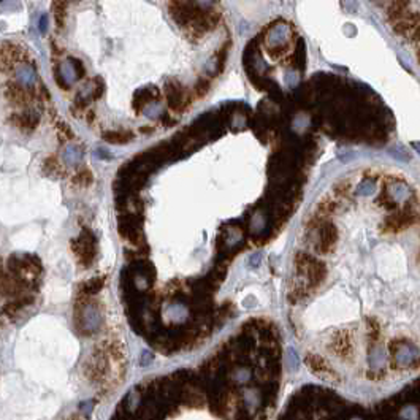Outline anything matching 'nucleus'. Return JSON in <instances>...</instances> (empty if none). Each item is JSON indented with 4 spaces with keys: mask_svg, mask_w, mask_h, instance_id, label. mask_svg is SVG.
<instances>
[{
    "mask_svg": "<svg viewBox=\"0 0 420 420\" xmlns=\"http://www.w3.org/2000/svg\"><path fill=\"white\" fill-rule=\"evenodd\" d=\"M100 322H102L100 311L92 303L84 304L81 308V311H78L77 314V328L83 331L84 335H91V333L97 331L98 327H100Z\"/></svg>",
    "mask_w": 420,
    "mask_h": 420,
    "instance_id": "obj_4",
    "label": "nucleus"
},
{
    "mask_svg": "<svg viewBox=\"0 0 420 420\" xmlns=\"http://www.w3.org/2000/svg\"><path fill=\"white\" fill-rule=\"evenodd\" d=\"M92 173H91V170H88V168H81L77 175H75V178H73V182L77 184V186H81V187H86V186H89V184L92 182Z\"/></svg>",
    "mask_w": 420,
    "mask_h": 420,
    "instance_id": "obj_15",
    "label": "nucleus"
},
{
    "mask_svg": "<svg viewBox=\"0 0 420 420\" xmlns=\"http://www.w3.org/2000/svg\"><path fill=\"white\" fill-rule=\"evenodd\" d=\"M295 266L296 273L301 276L306 282V287L319 286L327 278V268L324 262H320L317 257H313L306 252H296L295 254Z\"/></svg>",
    "mask_w": 420,
    "mask_h": 420,
    "instance_id": "obj_1",
    "label": "nucleus"
},
{
    "mask_svg": "<svg viewBox=\"0 0 420 420\" xmlns=\"http://www.w3.org/2000/svg\"><path fill=\"white\" fill-rule=\"evenodd\" d=\"M411 11V4L409 0H392V4L387 8V19L390 24H395L404 18Z\"/></svg>",
    "mask_w": 420,
    "mask_h": 420,
    "instance_id": "obj_10",
    "label": "nucleus"
},
{
    "mask_svg": "<svg viewBox=\"0 0 420 420\" xmlns=\"http://www.w3.org/2000/svg\"><path fill=\"white\" fill-rule=\"evenodd\" d=\"M46 24H48V16H46V15H43V16H42V19H40V26H39L42 33H46Z\"/></svg>",
    "mask_w": 420,
    "mask_h": 420,
    "instance_id": "obj_22",
    "label": "nucleus"
},
{
    "mask_svg": "<svg viewBox=\"0 0 420 420\" xmlns=\"http://www.w3.org/2000/svg\"><path fill=\"white\" fill-rule=\"evenodd\" d=\"M417 60H418V62H420V49H418V51H417Z\"/></svg>",
    "mask_w": 420,
    "mask_h": 420,
    "instance_id": "obj_23",
    "label": "nucleus"
},
{
    "mask_svg": "<svg viewBox=\"0 0 420 420\" xmlns=\"http://www.w3.org/2000/svg\"><path fill=\"white\" fill-rule=\"evenodd\" d=\"M156 98H159V91L151 86V88H144V89H140L135 92V102H133V106L135 109H141L144 105L147 103H152Z\"/></svg>",
    "mask_w": 420,
    "mask_h": 420,
    "instance_id": "obj_11",
    "label": "nucleus"
},
{
    "mask_svg": "<svg viewBox=\"0 0 420 420\" xmlns=\"http://www.w3.org/2000/svg\"><path fill=\"white\" fill-rule=\"evenodd\" d=\"M409 39H411L412 42H420V24L414 29V32L409 35Z\"/></svg>",
    "mask_w": 420,
    "mask_h": 420,
    "instance_id": "obj_21",
    "label": "nucleus"
},
{
    "mask_svg": "<svg viewBox=\"0 0 420 420\" xmlns=\"http://www.w3.org/2000/svg\"><path fill=\"white\" fill-rule=\"evenodd\" d=\"M103 140L113 144H124L133 140V133L129 130H114V132H105Z\"/></svg>",
    "mask_w": 420,
    "mask_h": 420,
    "instance_id": "obj_12",
    "label": "nucleus"
},
{
    "mask_svg": "<svg viewBox=\"0 0 420 420\" xmlns=\"http://www.w3.org/2000/svg\"><path fill=\"white\" fill-rule=\"evenodd\" d=\"M71 251L75 252L78 263L89 266L97 255V240L89 230H83L78 237L71 241Z\"/></svg>",
    "mask_w": 420,
    "mask_h": 420,
    "instance_id": "obj_3",
    "label": "nucleus"
},
{
    "mask_svg": "<svg viewBox=\"0 0 420 420\" xmlns=\"http://www.w3.org/2000/svg\"><path fill=\"white\" fill-rule=\"evenodd\" d=\"M418 24H420V15L417 13V11H409V13H407L404 18H401L400 21L392 24V27L398 35L409 36Z\"/></svg>",
    "mask_w": 420,
    "mask_h": 420,
    "instance_id": "obj_9",
    "label": "nucleus"
},
{
    "mask_svg": "<svg viewBox=\"0 0 420 420\" xmlns=\"http://www.w3.org/2000/svg\"><path fill=\"white\" fill-rule=\"evenodd\" d=\"M306 363L310 365V368L313 369L314 373H317V374L327 376V374L331 373L324 358H320V357H317V355H310V357H306Z\"/></svg>",
    "mask_w": 420,
    "mask_h": 420,
    "instance_id": "obj_14",
    "label": "nucleus"
},
{
    "mask_svg": "<svg viewBox=\"0 0 420 420\" xmlns=\"http://www.w3.org/2000/svg\"><path fill=\"white\" fill-rule=\"evenodd\" d=\"M165 94H167V100H168L170 108L175 111H181L190 103L187 91L184 89L178 81H168L165 84Z\"/></svg>",
    "mask_w": 420,
    "mask_h": 420,
    "instance_id": "obj_5",
    "label": "nucleus"
},
{
    "mask_svg": "<svg viewBox=\"0 0 420 420\" xmlns=\"http://www.w3.org/2000/svg\"><path fill=\"white\" fill-rule=\"evenodd\" d=\"M195 91H197V94H199V95H205L208 92V83L206 81H200L199 84H197Z\"/></svg>",
    "mask_w": 420,
    "mask_h": 420,
    "instance_id": "obj_20",
    "label": "nucleus"
},
{
    "mask_svg": "<svg viewBox=\"0 0 420 420\" xmlns=\"http://www.w3.org/2000/svg\"><path fill=\"white\" fill-rule=\"evenodd\" d=\"M59 170H60V165H59V162H57L54 157L48 159L46 162H45V171H48L49 175H54V173L59 171Z\"/></svg>",
    "mask_w": 420,
    "mask_h": 420,
    "instance_id": "obj_17",
    "label": "nucleus"
},
{
    "mask_svg": "<svg viewBox=\"0 0 420 420\" xmlns=\"http://www.w3.org/2000/svg\"><path fill=\"white\" fill-rule=\"evenodd\" d=\"M5 97L13 105H27L32 100L29 88H24L19 83H10L5 88Z\"/></svg>",
    "mask_w": 420,
    "mask_h": 420,
    "instance_id": "obj_8",
    "label": "nucleus"
},
{
    "mask_svg": "<svg viewBox=\"0 0 420 420\" xmlns=\"http://www.w3.org/2000/svg\"><path fill=\"white\" fill-rule=\"evenodd\" d=\"M10 124L19 129L21 132L24 133H29L32 132L36 126H39V121H40V116L36 111L33 109H27V111H21V113H13L10 116Z\"/></svg>",
    "mask_w": 420,
    "mask_h": 420,
    "instance_id": "obj_7",
    "label": "nucleus"
},
{
    "mask_svg": "<svg viewBox=\"0 0 420 420\" xmlns=\"http://www.w3.org/2000/svg\"><path fill=\"white\" fill-rule=\"evenodd\" d=\"M152 358H154L152 352L144 351V352L141 354V358H140V366H147V365H151V363H152Z\"/></svg>",
    "mask_w": 420,
    "mask_h": 420,
    "instance_id": "obj_19",
    "label": "nucleus"
},
{
    "mask_svg": "<svg viewBox=\"0 0 420 420\" xmlns=\"http://www.w3.org/2000/svg\"><path fill=\"white\" fill-rule=\"evenodd\" d=\"M119 232L127 241L133 244H138L143 240L141 222L138 220V216L135 214H127L126 217L119 219Z\"/></svg>",
    "mask_w": 420,
    "mask_h": 420,
    "instance_id": "obj_6",
    "label": "nucleus"
},
{
    "mask_svg": "<svg viewBox=\"0 0 420 420\" xmlns=\"http://www.w3.org/2000/svg\"><path fill=\"white\" fill-rule=\"evenodd\" d=\"M311 228L314 232L313 246L316 252L327 255L335 249V244L338 243V228L335 224H331L328 220H317L316 225Z\"/></svg>",
    "mask_w": 420,
    "mask_h": 420,
    "instance_id": "obj_2",
    "label": "nucleus"
},
{
    "mask_svg": "<svg viewBox=\"0 0 420 420\" xmlns=\"http://www.w3.org/2000/svg\"><path fill=\"white\" fill-rule=\"evenodd\" d=\"M70 62H71V67H73V73L75 75H78V78H83L84 77V65L80 59H70Z\"/></svg>",
    "mask_w": 420,
    "mask_h": 420,
    "instance_id": "obj_18",
    "label": "nucleus"
},
{
    "mask_svg": "<svg viewBox=\"0 0 420 420\" xmlns=\"http://www.w3.org/2000/svg\"><path fill=\"white\" fill-rule=\"evenodd\" d=\"M103 281H105V278H94V279L86 281L80 287V295L81 296H92V295L98 293L103 287Z\"/></svg>",
    "mask_w": 420,
    "mask_h": 420,
    "instance_id": "obj_13",
    "label": "nucleus"
},
{
    "mask_svg": "<svg viewBox=\"0 0 420 420\" xmlns=\"http://www.w3.org/2000/svg\"><path fill=\"white\" fill-rule=\"evenodd\" d=\"M232 379L237 382V384H244L251 379V371L248 368H237L232 374Z\"/></svg>",
    "mask_w": 420,
    "mask_h": 420,
    "instance_id": "obj_16",
    "label": "nucleus"
}]
</instances>
